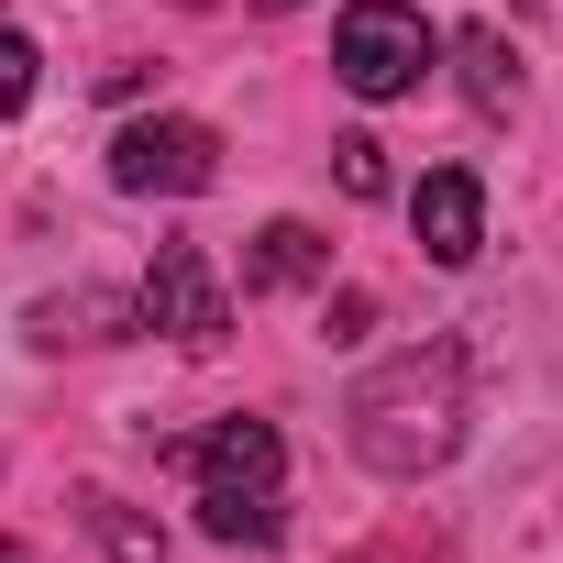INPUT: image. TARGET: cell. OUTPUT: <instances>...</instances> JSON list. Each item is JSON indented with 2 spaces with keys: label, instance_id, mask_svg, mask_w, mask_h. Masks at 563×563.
Wrapping results in <instances>:
<instances>
[{
  "label": "cell",
  "instance_id": "cell-1",
  "mask_svg": "<svg viewBox=\"0 0 563 563\" xmlns=\"http://www.w3.org/2000/svg\"><path fill=\"white\" fill-rule=\"evenodd\" d=\"M354 453L376 464V475H431V464H453V442H464V343L453 332H431V343H409V354H387L365 387H354Z\"/></svg>",
  "mask_w": 563,
  "mask_h": 563
},
{
  "label": "cell",
  "instance_id": "cell-2",
  "mask_svg": "<svg viewBox=\"0 0 563 563\" xmlns=\"http://www.w3.org/2000/svg\"><path fill=\"white\" fill-rule=\"evenodd\" d=\"M188 475H199V530L210 541H243L265 552L276 541V475H288V442H276V420H221L188 442Z\"/></svg>",
  "mask_w": 563,
  "mask_h": 563
},
{
  "label": "cell",
  "instance_id": "cell-3",
  "mask_svg": "<svg viewBox=\"0 0 563 563\" xmlns=\"http://www.w3.org/2000/svg\"><path fill=\"white\" fill-rule=\"evenodd\" d=\"M431 56H442V34L409 12V0H354L343 34H332V78L354 100H409L431 78Z\"/></svg>",
  "mask_w": 563,
  "mask_h": 563
},
{
  "label": "cell",
  "instance_id": "cell-4",
  "mask_svg": "<svg viewBox=\"0 0 563 563\" xmlns=\"http://www.w3.org/2000/svg\"><path fill=\"white\" fill-rule=\"evenodd\" d=\"M133 321H144V332H166L177 354H221L232 299H221V276H210V254H199V243H155L144 288H133Z\"/></svg>",
  "mask_w": 563,
  "mask_h": 563
},
{
  "label": "cell",
  "instance_id": "cell-5",
  "mask_svg": "<svg viewBox=\"0 0 563 563\" xmlns=\"http://www.w3.org/2000/svg\"><path fill=\"white\" fill-rule=\"evenodd\" d=\"M210 177H221V133L188 122V111H155V122L111 133V188H133V199H199Z\"/></svg>",
  "mask_w": 563,
  "mask_h": 563
},
{
  "label": "cell",
  "instance_id": "cell-6",
  "mask_svg": "<svg viewBox=\"0 0 563 563\" xmlns=\"http://www.w3.org/2000/svg\"><path fill=\"white\" fill-rule=\"evenodd\" d=\"M409 221H420L431 265H475V254H486V177H475V166H431L420 199H409Z\"/></svg>",
  "mask_w": 563,
  "mask_h": 563
},
{
  "label": "cell",
  "instance_id": "cell-7",
  "mask_svg": "<svg viewBox=\"0 0 563 563\" xmlns=\"http://www.w3.org/2000/svg\"><path fill=\"white\" fill-rule=\"evenodd\" d=\"M332 276V243L310 221H265L254 254H243V299H276V288H321Z\"/></svg>",
  "mask_w": 563,
  "mask_h": 563
},
{
  "label": "cell",
  "instance_id": "cell-8",
  "mask_svg": "<svg viewBox=\"0 0 563 563\" xmlns=\"http://www.w3.org/2000/svg\"><path fill=\"white\" fill-rule=\"evenodd\" d=\"M45 354H67V343H122V332H144L133 321V299H111V288H78V299H34V321H23Z\"/></svg>",
  "mask_w": 563,
  "mask_h": 563
},
{
  "label": "cell",
  "instance_id": "cell-9",
  "mask_svg": "<svg viewBox=\"0 0 563 563\" xmlns=\"http://www.w3.org/2000/svg\"><path fill=\"white\" fill-rule=\"evenodd\" d=\"M453 67H464V100H475L486 122H508V111H519V56H508V34H497V23H464V34H453Z\"/></svg>",
  "mask_w": 563,
  "mask_h": 563
},
{
  "label": "cell",
  "instance_id": "cell-10",
  "mask_svg": "<svg viewBox=\"0 0 563 563\" xmlns=\"http://www.w3.org/2000/svg\"><path fill=\"white\" fill-rule=\"evenodd\" d=\"M78 508H89V530H100V552H111V563H166V530H155V519H133L122 497H100V486H89Z\"/></svg>",
  "mask_w": 563,
  "mask_h": 563
},
{
  "label": "cell",
  "instance_id": "cell-11",
  "mask_svg": "<svg viewBox=\"0 0 563 563\" xmlns=\"http://www.w3.org/2000/svg\"><path fill=\"white\" fill-rule=\"evenodd\" d=\"M332 177H343L354 199H387V144H376V133H343V144H332Z\"/></svg>",
  "mask_w": 563,
  "mask_h": 563
},
{
  "label": "cell",
  "instance_id": "cell-12",
  "mask_svg": "<svg viewBox=\"0 0 563 563\" xmlns=\"http://www.w3.org/2000/svg\"><path fill=\"white\" fill-rule=\"evenodd\" d=\"M34 67H45V56H34L23 34H0V111H23V100H34Z\"/></svg>",
  "mask_w": 563,
  "mask_h": 563
},
{
  "label": "cell",
  "instance_id": "cell-13",
  "mask_svg": "<svg viewBox=\"0 0 563 563\" xmlns=\"http://www.w3.org/2000/svg\"><path fill=\"white\" fill-rule=\"evenodd\" d=\"M365 321H376V310H365V299H354V288H343V299H332V310H321V332H332V343H354V332H365Z\"/></svg>",
  "mask_w": 563,
  "mask_h": 563
},
{
  "label": "cell",
  "instance_id": "cell-14",
  "mask_svg": "<svg viewBox=\"0 0 563 563\" xmlns=\"http://www.w3.org/2000/svg\"><path fill=\"white\" fill-rule=\"evenodd\" d=\"M0 563H23V541H0Z\"/></svg>",
  "mask_w": 563,
  "mask_h": 563
},
{
  "label": "cell",
  "instance_id": "cell-15",
  "mask_svg": "<svg viewBox=\"0 0 563 563\" xmlns=\"http://www.w3.org/2000/svg\"><path fill=\"white\" fill-rule=\"evenodd\" d=\"M265 12H288V0H265Z\"/></svg>",
  "mask_w": 563,
  "mask_h": 563
}]
</instances>
